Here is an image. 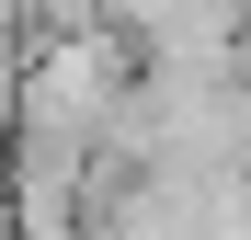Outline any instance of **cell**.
<instances>
[{
    "label": "cell",
    "instance_id": "obj_1",
    "mask_svg": "<svg viewBox=\"0 0 251 240\" xmlns=\"http://www.w3.org/2000/svg\"><path fill=\"white\" fill-rule=\"evenodd\" d=\"M126 80H137V46H126L114 23L23 34V46H12V126H34V137H80V149H92V137L114 126Z\"/></svg>",
    "mask_w": 251,
    "mask_h": 240
},
{
    "label": "cell",
    "instance_id": "obj_2",
    "mask_svg": "<svg viewBox=\"0 0 251 240\" xmlns=\"http://www.w3.org/2000/svg\"><path fill=\"white\" fill-rule=\"evenodd\" d=\"M0 137H12V34H0Z\"/></svg>",
    "mask_w": 251,
    "mask_h": 240
}]
</instances>
